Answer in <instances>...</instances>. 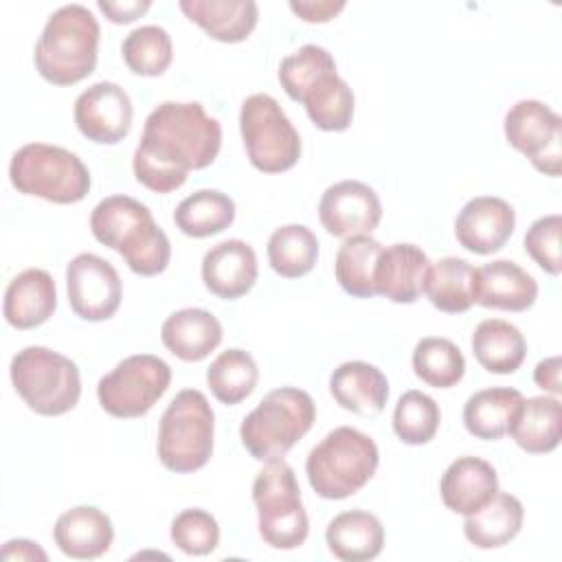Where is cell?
<instances>
[{"label": "cell", "mask_w": 562, "mask_h": 562, "mask_svg": "<svg viewBox=\"0 0 562 562\" xmlns=\"http://www.w3.org/2000/svg\"><path fill=\"white\" fill-rule=\"evenodd\" d=\"M413 371L428 386L450 389L463 378L465 358L452 340L426 336L413 349Z\"/></svg>", "instance_id": "8d00e7d4"}, {"label": "cell", "mask_w": 562, "mask_h": 562, "mask_svg": "<svg viewBox=\"0 0 562 562\" xmlns=\"http://www.w3.org/2000/svg\"><path fill=\"white\" fill-rule=\"evenodd\" d=\"M215 413L198 389L180 391L158 424V459L169 472L187 474L206 465L213 452Z\"/></svg>", "instance_id": "8992f818"}, {"label": "cell", "mask_w": 562, "mask_h": 562, "mask_svg": "<svg viewBox=\"0 0 562 562\" xmlns=\"http://www.w3.org/2000/svg\"><path fill=\"white\" fill-rule=\"evenodd\" d=\"M476 268L461 257H443L428 266L424 279V294L439 312L461 314L474 303Z\"/></svg>", "instance_id": "1f68e13d"}, {"label": "cell", "mask_w": 562, "mask_h": 562, "mask_svg": "<svg viewBox=\"0 0 562 562\" xmlns=\"http://www.w3.org/2000/svg\"><path fill=\"white\" fill-rule=\"evenodd\" d=\"M171 382V367L151 353L121 360L97 384L101 408L119 419H134L151 411Z\"/></svg>", "instance_id": "8fae6325"}, {"label": "cell", "mask_w": 562, "mask_h": 562, "mask_svg": "<svg viewBox=\"0 0 562 562\" xmlns=\"http://www.w3.org/2000/svg\"><path fill=\"white\" fill-rule=\"evenodd\" d=\"M169 536L187 555H209L220 544V525L209 512L191 507L176 514Z\"/></svg>", "instance_id": "ab89813d"}, {"label": "cell", "mask_w": 562, "mask_h": 562, "mask_svg": "<svg viewBox=\"0 0 562 562\" xmlns=\"http://www.w3.org/2000/svg\"><path fill=\"white\" fill-rule=\"evenodd\" d=\"M560 231L562 217L560 213L538 217L525 233V252L549 274L558 277L562 270L560 255Z\"/></svg>", "instance_id": "b9f144b4"}, {"label": "cell", "mask_w": 562, "mask_h": 562, "mask_svg": "<svg viewBox=\"0 0 562 562\" xmlns=\"http://www.w3.org/2000/svg\"><path fill=\"white\" fill-rule=\"evenodd\" d=\"M498 492V474L492 463L481 457L454 459L439 481L443 505L461 516L479 512Z\"/></svg>", "instance_id": "ac0fdd59"}, {"label": "cell", "mask_w": 562, "mask_h": 562, "mask_svg": "<svg viewBox=\"0 0 562 562\" xmlns=\"http://www.w3.org/2000/svg\"><path fill=\"white\" fill-rule=\"evenodd\" d=\"M178 7L213 40L226 44L244 42L259 18L255 0H180Z\"/></svg>", "instance_id": "d4e9b609"}, {"label": "cell", "mask_w": 562, "mask_h": 562, "mask_svg": "<svg viewBox=\"0 0 562 562\" xmlns=\"http://www.w3.org/2000/svg\"><path fill=\"white\" fill-rule=\"evenodd\" d=\"M66 290L70 310L90 323L112 318L123 299L116 268L94 252H79L70 259L66 266Z\"/></svg>", "instance_id": "4fadbf2b"}, {"label": "cell", "mask_w": 562, "mask_h": 562, "mask_svg": "<svg viewBox=\"0 0 562 562\" xmlns=\"http://www.w3.org/2000/svg\"><path fill=\"white\" fill-rule=\"evenodd\" d=\"M222 125L198 101H162L145 119L134 149L136 180L156 193H171L191 169H206L220 154Z\"/></svg>", "instance_id": "6da1fadb"}, {"label": "cell", "mask_w": 562, "mask_h": 562, "mask_svg": "<svg viewBox=\"0 0 562 562\" xmlns=\"http://www.w3.org/2000/svg\"><path fill=\"white\" fill-rule=\"evenodd\" d=\"M509 435L529 454H547L558 448L562 435V404L558 397L536 395L522 402Z\"/></svg>", "instance_id": "4dcf8cb0"}, {"label": "cell", "mask_w": 562, "mask_h": 562, "mask_svg": "<svg viewBox=\"0 0 562 562\" xmlns=\"http://www.w3.org/2000/svg\"><path fill=\"white\" fill-rule=\"evenodd\" d=\"M217 316L202 307H184L169 314L160 327L162 345L184 362H200L222 342Z\"/></svg>", "instance_id": "cb8c5ba5"}, {"label": "cell", "mask_w": 562, "mask_h": 562, "mask_svg": "<svg viewBox=\"0 0 562 562\" xmlns=\"http://www.w3.org/2000/svg\"><path fill=\"white\" fill-rule=\"evenodd\" d=\"M9 371L18 395L37 415L57 417L79 402V367L59 351L40 345L24 347L13 356Z\"/></svg>", "instance_id": "ba28073f"}, {"label": "cell", "mask_w": 562, "mask_h": 562, "mask_svg": "<svg viewBox=\"0 0 562 562\" xmlns=\"http://www.w3.org/2000/svg\"><path fill=\"white\" fill-rule=\"evenodd\" d=\"M259 380V369L255 358L244 349L222 351L206 369V384L217 402L235 406L246 400Z\"/></svg>", "instance_id": "d590c367"}, {"label": "cell", "mask_w": 562, "mask_h": 562, "mask_svg": "<svg viewBox=\"0 0 562 562\" xmlns=\"http://www.w3.org/2000/svg\"><path fill=\"white\" fill-rule=\"evenodd\" d=\"M235 220V202L217 189H200L187 195L173 211V224L189 237H211L226 231Z\"/></svg>", "instance_id": "d6a6232c"}, {"label": "cell", "mask_w": 562, "mask_h": 562, "mask_svg": "<svg viewBox=\"0 0 562 562\" xmlns=\"http://www.w3.org/2000/svg\"><path fill=\"white\" fill-rule=\"evenodd\" d=\"M239 132L250 165L263 173L292 169L301 158V136L279 101L255 92L241 101Z\"/></svg>", "instance_id": "30bf717a"}, {"label": "cell", "mask_w": 562, "mask_h": 562, "mask_svg": "<svg viewBox=\"0 0 562 562\" xmlns=\"http://www.w3.org/2000/svg\"><path fill=\"white\" fill-rule=\"evenodd\" d=\"M472 353L485 371L507 375L522 364L527 340L509 321L485 318L474 327Z\"/></svg>", "instance_id": "f546056e"}, {"label": "cell", "mask_w": 562, "mask_h": 562, "mask_svg": "<svg viewBox=\"0 0 562 562\" xmlns=\"http://www.w3.org/2000/svg\"><path fill=\"white\" fill-rule=\"evenodd\" d=\"M378 463L380 452L369 435L351 426H338L310 450L305 474L321 498L342 501L373 479Z\"/></svg>", "instance_id": "277c9868"}, {"label": "cell", "mask_w": 562, "mask_h": 562, "mask_svg": "<svg viewBox=\"0 0 562 562\" xmlns=\"http://www.w3.org/2000/svg\"><path fill=\"white\" fill-rule=\"evenodd\" d=\"M310 121L325 132H342L353 119V92L336 72V66L321 70L299 94Z\"/></svg>", "instance_id": "4316f807"}, {"label": "cell", "mask_w": 562, "mask_h": 562, "mask_svg": "<svg viewBox=\"0 0 562 562\" xmlns=\"http://www.w3.org/2000/svg\"><path fill=\"white\" fill-rule=\"evenodd\" d=\"M94 239L116 250L140 277L160 274L171 259V244L151 211L130 195H108L90 213Z\"/></svg>", "instance_id": "7a4b0ae2"}, {"label": "cell", "mask_w": 562, "mask_h": 562, "mask_svg": "<svg viewBox=\"0 0 562 562\" xmlns=\"http://www.w3.org/2000/svg\"><path fill=\"white\" fill-rule=\"evenodd\" d=\"M538 299L536 279L512 259H496L476 268L474 303L490 310L525 312Z\"/></svg>", "instance_id": "d6986e66"}, {"label": "cell", "mask_w": 562, "mask_h": 562, "mask_svg": "<svg viewBox=\"0 0 562 562\" xmlns=\"http://www.w3.org/2000/svg\"><path fill=\"white\" fill-rule=\"evenodd\" d=\"M428 255L415 244L382 248L375 266V294L393 303H415L424 292Z\"/></svg>", "instance_id": "44dd1931"}, {"label": "cell", "mask_w": 562, "mask_h": 562, "mask_svg": "<svg viewBox=\"0 0 562 562\" xmlns=\"http://www.w3.org/2000/svg\"><path fill=\"white\" fill-rule=\"evenodd\" d=\"M259 536L272 549H299L310 533L307 512L294 470L283 461H266L252 481Z\"/></svg>", "instance_id": "9c48e42d"}, {"label": "cell", "mask_w": 562, "mask_h": 562, "mask_svg": "<svg viewBox=\"0 0 562 562\" xmlns=\"http://www.w3.org/2000/svg\"><path fill=\"white\" fill-rule=\"evenodd\" d=\"M57 307L55 279L42 268L18 272L4 292V318L15 329H33L46 323Z\"/></svg>", "instance_id": "7402d4cb"}, {"label": "cell", "mask_w": 562, "mask_h": 562, "mask_svg": "<svg viewBox=\"0 0 562 562\" xmlns=\"http://www.w3.org/2000/svg\"><path fill=\"white\" fill-rule=\"evenodd\" d=\"M99 11L114 24H127L134 22L136 18H140L151 2L149 0H130V2H108V0H99L97 2Z\"/></svg>", "instance_id": "ee69618b"}, {"label": "cell", "mask_w": 562, "mask_h": 562, "mask_svg": "<svg viewBox=\"0 0 562 562\" xmlns=\"http://www.w3.org/2000/svg\"><path fill=\"white\" fill-rule=\"evenodd\" d=\"M439 422L441 411L430 395L415 389L400 395L393 411V430L400 441L408 446H424L437 435Z\"/></svg>", "instance_id": "f35d334b"}, {"label": "cell", "mask_w": 562, "mask_h": 562, "mask_svg": "<svg viewBox=\"0 0 562 562\" xmlns=\"http://www.w3.org/2000/svg\"><path fill=\"white\" fill-rule=\"evenodd\" d=\"M522 518V503L509 492H496L479 512L465 516L463 533L476 549H498L518 536Z\"/></svg>", "instance_id": "f1b7e54d"}, {"label": "cell", "mask_w": 562, "mask_h": 562, "mask_svg": "<svg viewBox=\"0 0 562 562\" xmlns=\"http://www.w3.org/2000/svg\"><path fill=\"white\" fill-rule=\"evenodd\" d=\"M53 540L57 549L72 560H94L110 549L114 527L110 516L99 507L77 505L57 518Z\"/></svg>", "instance_id": "ffe728a7"}, {"label": "cell", "mask_w": 562, "mask_h": 562, "mask_svg": "<svg viewBox=\"0 0 562 562\" xmlns=\"http://www.w3.org/2000/svg\"><path fill=\"white\" fill-rule=\"evenodd\" d=\"M316 404L312 395L296 386H281L241 419V446L257 461L283 459L290 448L314 426Z\"/></svg>", "instance_id": "5b68a950"}, {"label": "cell", "mask_w": 562, "mask_h": 562, "mask_svg": "<svg viewBox=\"0 0 562 562\" xmlns=\"http://www.w3.org/2000/svg\"><path fill=\"white\" fill-rule=\"evenodd\" d=\"M329 393L345 411L356 415H378L389 400V380L375 364L349 360L331 371Z\"/></svg>", "instance_id": "603a6c76"}, {"label": "cell", "mask_w": 562, "mask_h": 562, "mask_svg": "<svg viewBox=\"0 0 562 562\" xmlns=\"http://www.w3.org/2000/svg\"><path fill=\"white\" fill-rule=\"evenodd\" d=\"M77 130L92 143L116 145L132 127V99L114 81H97L88 86L72 108Z\"/></svg>", "instance_id": "5bb4252c"}, {"label": "cell", "mask_w": 562, "mask_h": 562, "mask_svg": "<svg viewBox=\"0 0 562 562\" xmlns=\"http://www.w3.org/2000/svg\"><path fill=\"white\" fill-rule=\"evenodd\" d=\"M533 382L553 393V395H560L562 391V384H560V358L558 356H551V358H544L536 364L533 369Z\"/></svg>", "instance_id": "f6af8a7d"}, {"label": "cell", "mask_w": 562, "mask_h": 562, "mask_svg": "<svg viewBox=\"0 0 562 562\" xmlns=\"http://www.w3.org/2000/svg\"><path fill=\"white\" fill-rule=\"evenodd\" d=\"M11 184L55 204L81 202L90 191V171L77 154L59 145L26 143L9 162Z\"/></svg>", "instance_id": "52a82bcc"}, {"label": "cell", "mask_w": 562, "mask_h": 562, "mask_svg": "<svg viewBox=\"0 0 562 562\" xmlns=\"http://www.w3.org/2000/svg\"><path fill=\"white\" fill-rule=\"evenodd\" d=\"M290 9L303 22H329L345 9V0H290Z\"/></svg>", "instance_id": "7bdbcfd3"}, {"label": "cell", "mask_w": 562, "mask_h": 562, "mask_svg": "<svg viewBox=\"0 0 562 562\" xmlns=\"http://www.w3.org/2000/svg\"><path fill=\"white\" fill-rule=\"evenodd\" d=\"M318 220L334 237L369 235L382 220V202L369 184L340 180L321 195Z\"/></svg>", "instance_id": "9a60e30c"}, {"label": "cell", "mask_w": 562, "mask_h": 562, "mask_svg": "<svg viewBox=\"0 0 562 562\" xmlns=\"http://www.w3.org/2000/svg\"><path fill=\"white\" fill-rule=\"evenodd\" d=\"M505 138L544 176L562 169V119L538 99H520L505 112Z\"/></svg>", "instance_id": "7c38bea8"}, {"label": "cell", "mask_w": 562, "mask_h": 562, "mask_svg": "<svg viewBox=\"0 0 562 562\" xmlns=\"http://www.w3.org/2000/svg\"><path fill=\"white\" fill-rule=\"evenodd\" d=\"M522 402V393L509 386L476 391L463 404V426L476 439H501L509 432Z\"/></svg>", "instance_id": "83f0119b"}, {"label": "cell", "mask_w": 562, "mask_h": 562, "mask_svg": "<svg viewBox=\"0 0 562 562\" xmlns=\"http://www.w3.org/2000/svg\"><path fill=\"white\" fill-rule=\"evenodd\" d=\"M101 29L92 11L79 2L53 11L33 50L37 72L53 86H72L92 75Z\"/></svg>", "instance_id": "3957f363"}, {"label": "cell", "mask_w": 562, "mask_h": 562, "mask_svg": "<svg viewBox=\"0 0 562 562\" xmlns=\"http://www.w3.org/2000/svg\"><path fill=\"white\" fill-rule=\"evenodd\" d=\"M268 261L283 279H299L316 266L318 239L303 224L279 226L268 239Z\"/></svg>", "instance_id": "e575fe53"}, {"label": "cell", "mask_w": 562, "mask_h": 562, "mask_svg": "<svg viewBox=\"0 0 562 562\" xmlns=\"http://www.w3.org/2000/svg\"><path fill=\"white\" fill-rule=\"evenodd\" d=\"M257 272V255L252 246L241 239L220 241L202 257V281L206 290L226 301L250 292Z\"/></svg>", "instance_id": "e0dca14e"}, {"label": "cell", "mask_w": 562, "mask_h": 562, "mask_svg": "<svg viewBox=\"0 0 562 562\" xmlns=\"http://www.w3.org/2000/svg\"><path fill=\"white\" fill-rule=\"evenodd\" d=\"M516 226L514 206L496 195H479L463 204L454 220L457 241L474 255L498 252Z\"/></svg>", "instance_id": "2e32d148"}, {"label": "cell", "mask_w": 562, "mask_h": 562, "mask_svg": "<svg viewBox=\"0 0 562 562\" xmlns=\"http://www.w3.org/2000/svg\"><path fill=\"white\" fill-rule=\"evenodd\" d=\"M2 558L4 560H46V553L37 547V542L18 538V540H9L2 547Z\"/></svg>", "instance_id": "bcb514c9"}, {"label": "cell", "mask_w": 562, "mask_h": 562, "mask_svg": "<svg viewBox=\"0 0 562 562\" xmlns=\"http://www.w3.org/2000/svg\"><path fill=\"white\" fill-rule=\"evenodd\" d=\"M327 549L342 562H367L384 547V527L378 516L364 509H349L334 516L325 529Z\"/></svg>", "instance_id": "484cf974"}, {"label": "cell", "mask_w": 562, "mask_h": 562, "mask_svg": "<svg viewBox=\"0 0 562 562\" xmlns=\"http://www.w3.org/2000/svg\"><path fill=\"white\" fill-rule=\"evenodd\" d=\"M121 55L134 75L158 77L169 68L173 59L171 35L158 24L136 26L125 35Z\"/></svg>", "instance_id": "74e56055"}, {"label": "cell", "mask_w": 562, "mask_h": 562, "mask_svg": "<svg viewBox=\"0 0 562 562\" xmlns=\"http://www.w3.org/2000/svg\"><path fill=\"white\" fill-rule=\"evenodd\" d=\"M336 66L331 53L318 44H303L281 59L279 81L292 101H299L301 90L325 68Z\"/></svg>", "instance_id": "60d3db41"}, {"label": "cell", "mask_w": 562, "mask_h": 562, "mask_svg": "<svg viewBox=\"0 0 562 562\" xmlns=\"http://www.w3.org/2000/svg\"><path fill=\"white\" fill-rule=\"evenodd\" d=\"M382 248L384 246L371 235H351L340 244L334 272L347 294L358 299L375 296V266Z\"/></svg>", "instance_id": "836d02e7"}]
</instances>
